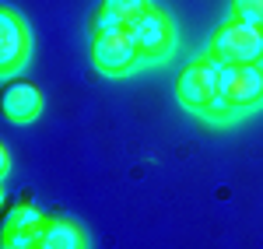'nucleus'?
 <instances>
[{"label": "nucleus", "mask_w": 263, "mask_h": 249, "mask_svg": "<svg viewBox=\"0 0 263 249\" xmlns=\"http://www.w3.org/2000/svg\"><path fill=\"white\" fill-rule=\"evenodd\" d=\"M207 53L221 67H246V63H263V28L249 21L228 18L214 28Z\"/></svg>", "instance_id": "nucleus-1"}, {"label": "nucleus", "mask_w": 263, "mask_h": 249, "mask_svg": "<svg viewBox=\"0 0 263 249\" xmlns=\"http://www.w3.org/2000/svg\"><path fill=\"white\" fill-rule=\"evenodd\" d=\"M151 7V0H102L95 18H91V32H105V28H130Z\"/></svg>", "instance_id": "nucleus-8"}, {"label": "nucleus", "mask_w": 263, "mask_h": 249, "mask_svg": "<svg viewBox=\"0 0 263 249\" xmlns=\"http://www.w3.org/2000/svg\"><path fill=\"white\" fill-rule=\"evenodd\" d=\"M28 53H32V32H28V25L18 18V11L0 7V70L4 74L18 70L21 63L28 60Z\"/></svg>", "instance_id": "nucleus-6"}, {"label": "nucleus", "mask_w": 263, "mask_h": 249, "mask_svg": "<svg viewBox=\"0 0 263 249\" xmlns=\"http://www.w3.org/2000/svg\"><path fill=\"white\" fill-rule=\"evenodd\" d=\"M232 18L263 28V0H232Z\"/></svg>", "instance_id": "nucleus-11"}, {"label": "nucleus", "mask_w": 263, "mask_h": 249, "mask_svg": "<svg viewBox=\"0 0 263 249\" xmlns=\"http://www.w3.org/2000/svg\"><path fill=\"white\" fill-rule=\"evenodd\" d=\"M263 102V63H246V67H221V88L218 102L211 105L207 116L224 120L232 112H246Z\"/></svg>", "instance_id": "nucleus-2"}, {"label": "nucleus", "mask_w": 263, "mask_h": 249, "mask_svg": "<svg viewBox=\"0 0 263 249\" xmlns=\"http://www.w3.org/2000/svg\"><path fill=\"white\" fill-rule=\"evenodd\" d=\"M218 88H221V63L214 60L211 53L190 60L179 70V78H176L179 102L186 109H193V112H203V116L211 112V105L218 102Z\"/></svg>", "instance_id": "nucleus-3"}, {"label": "nucleus", "mask_w": 263, "mask_h": 249, "mask_svg": "<svg viewBox=\"0 0 263 249\" xmlns=\"http://www.w3.org/2000/svg\"><path fill=\"white\" fill-rule=\"evenodd\" d=\"M42 249H88V235H84V228L78 221H70V218H49Z\"/></svg>", "instance_id": "nucleus-9"}, {"label": "nucleus", "mask_w": 263, "mask_h": 249, "mask_svg": "<svg viewBox=\"0 0 263 249\" xmlns=\"http://www.w3.org/2000/svg\"><path fill=\"white\" fill-rule=\"evenodd\" d=\"M130 35L141 49V60H162L165 53L172 49L176 42V25H172V14L165 7H147L141 18L130 25Z\"/></svg>", "instance_id": "nucleus-5"}, {"label": "nucleus", "mask_w": 263, "mask_h": 249, "mask_svg": "<svg viewBox=\"0 0 263 249\" xmlns=\"http://www.w3.org/2000/svg\"><path fill=\"white\" fill-rule=\"evenodd\" d=\"M91 60L102 74H126L141 60V49L130 35V28H105L91 39Z\"/></svg>", "instance_id": "nucleus-4"}, {"label": "nucleus", "mask_w": 263, "mask_h": 249, "mask_svg": "<svg viewBox=\"0 0 263 249\" xmlns=\"http://www.w3.org/2000/svg\"><path fill=\"white\" fill-rule=\"evenodd\" d=\"M35 221H42V214L35 207H18L11 218H7V225H4V235L7 232H18V228H25V225H35Z\"/></svg>", "instance_id": "nucleus-12"}, {"label": "nucleus", "mask_w": 263, "mask_h": 249, "mask_svg": "<svg viewBox=\"0 0 263 249\" xmlns=\"http://www.w3.org/2000/svg\"><path fill=\"white\" fill-rule=\"evenodd\" d=\"M46 225H49V218H42L35 225H25V228H18V232H7V235H4V249H42Z\"/></svg>", "instance_id": "nucleus-10"}, {"label": "nucleus", "mask_w": 263, "mask_h": 249, "mask_svg": "<svg viewBox=\"0 0 263 249\" xmlns=\"http://www.w3.org/2000/svg\"><path fill=\"white\" fill-rule=\"evenodd\" d=\"M42 112V91L32 81H11L4 88V116L14 123H32Z\"/></svg>", "instance_id": "nucleus-7"}]
</instances>
